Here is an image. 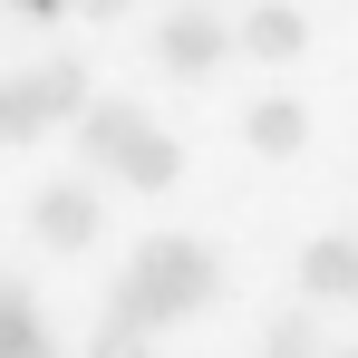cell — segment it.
Wrapping results in <instances>:
<instances>
[{
  "label": "cell",
  "mask_w": 358,
  "mask_h": 358,
  "mask_svg": "<svg viewBox=\"0 0 358 358\" xmlns=\"http://www.w3.org/2000/svg\"><path fill=\"white\" fill-rule=\"evenodd\" d=\"M0 358H59V349H49V320L29 310L20 281H0Z\"/></svg>",
  "instance_id": "cell-8"
},
{
  "label": "cell",
  "mask_w": 358,
  "mask_h": 358,
  "mask_svg": "<svg viewBox=\"0 0 358 358\" xmlns=\"http://www.w3.org/2000/svg\"><path fill=\"white\" fill-rule=\"evenodd\" d=\"M68 107H87V68L68 59H39V68H20V78H0V136L20 145V136H39V126H59Z\"/></svg>",
  "instance_id": "cell-3"
},
{
  "label": "cell",
  "mask_w": 358,
  "mask_h": 358,
  "mask_svg": "<svg viewBox=\"0 0 358 358\" xmlns=\"http://www.w3.org/2000/svg\"><path fill=\"white\" fill-rule=\"evenodd\" d=\"M223 49H233V39H223V20H213V10H165V20H155V59L175 68V78L223 68Z\"/></svg>",
  "instance_id": "cell-4"
},
{
  "label": "cell",
  "mask_w": 358,
  "mask_h": 358,
  "mask_svg": "<svg viewBox=\"0 0 358 358\" xmlns=\"http://www.w3.org/2000/svg\"><path fill=\"white\" fill-rule=\"evenodd\" d=\"M87 155L107 165L117 184H136V194H165V184L184 175V155H175V136L145 117V107H87Z\"/></svg>",
  "instance_id": "cell-2"
},
{
  "label": "cell",
  "mask_w": 358,
  "mask_h": 358,
  "mask_svg": "<svg viewBox=\"0 0 358 358\" xmlns=\"http://www.w3.org/2000/svg\"><path fill=\"white\" fill-rule=\"evenodd\" d=\"M78 10H87V20H117V10H126V0H78Z\"/></svg>",
  "instance_id": "cell-13"
},
{
  "label": "cell",
  "mask_w": 358,
  "mask_h": 358,
  "mask_svg": "<svg viewBox=\"0 0 358 358\" xmlns=\"http://www.w3.org/2000/svg\"><path fill=\"white\" fill-rule=\"evenodd\" d=\"M262 358H329L320 349V320H310V310H271V320H262Z\"/></svg>",
  "instance_id": "cell-10"
},
{
  "label": "cell",
  "mask_w": 358,
  "mask_h": 358,
  "mask_svg": "<svg viewBox=\"0 0 358 358\" xmlns=\"http://www.w3.org/2000/svg\"><path fill=\"white\" fill-rule=\"evenodd\" d=\"M242 136H252L262 155H291L300 136H310V117H300V97H262V107L242 117Z\"/></svg>",
  "instance_id": "cell-9"
},
{
  "label": "cell",
  "mask_w": 358,
  "mask_h": 358,
  "mask_svg": "<svg viewBox=\"0 0 358 358\" xmlns=\"http://www.w3.org/2000/svg\"><path fill=\"white\" fill-rule=\"evenodd\" d=\"M242 49H252V59H300V49H310V20H300L291 0H252V10H242Z\"/></svg>",
  "instance_id": "cell-6"
},
{
  "label": "cell",
  "mask_w": 358,
  "mask_h": 358,
  "mask_svg": "<svg viewBox=\"0 0 358 358\" xmlns=\"http://www.w3.org/2000/svg\"><path fill=\"white\" fill-rule=\"evenodd\" d=\"M97 223H107V213H97V194H87V184H49V194L29 203V233L49 242V252H87Z\"/></svg>",
  "instance_id": "cell-5"
},
{
  "label": "cell",
  "mask_w": 358,
  "mask_h": 358,
  "mask_svg": "<svg viewBox=\"0 0 358 358\" xmlns=\"http://www.w3.org/2000/svg\"><path fill=\"white\" fill-rule=\"evenodd\" d=\"M329 358H358V349H329Z\"/></svg>",
  "instance_id": "cell-14"
},
{
  "label": "cell",
  "mask_w": 358,
  "mask_h": 358,
  "mask_svg": "<svg viewBox=\"0 0 358 358\" xmlns=\"http://www.w3.org/2000/svg\"><path fill=\"white\" fill-rule=\"evenodd\" d=\"M10 10H29V20H59V10H68V0H10Z\"/></svg>",
  "instance_id": "cell-12"
},
{
  "label": "cell",
  "mask_w": 358,
  "mask_h": 358,
  "mask_svg": "<svg viewBox=\"0 0 358 358\" xmlns=\"http://www.w3.org/2000/svg\"><path fill=\"white\" fill-rule=\"evenodd\" d=\"M300 291L310 300H358V242H310L300 252Z\"/></svg>",
  "instance_id": "cell-7"
},
{
  "label": "cell",
  "mask_w": 358,
  "mask_h": 358,
  "mask_svg": "<svg viewBox=\"0 0 358 358\" xmlns=\"http://www.w3.org/2000/svg\"><path fill=\"white\" fill-rule=\"evenodd\" d=\"M87 358H145V329L107 310V320H97V339H87Z\"/></svg>",
  "instance_id": "cell-11"
},
{
  "label": "cell",
  "mask_w": 358,
  "mask_h": 358,
  "mask_svg": "<svg viewBox=\"0 0 358 358\" xmlns=\"http://www.w3.org/2000/svg\"><path fill=\"white\" fill-rule=\"evenodd\" d=\"M223 291V262L203 252V242H184V233H165V242H145L136 262H126V281H117V320H136V329H165V320H184V310H203V300Z\"/></svg>",
  "instance_id": "cell-1"
}]
</instances>
